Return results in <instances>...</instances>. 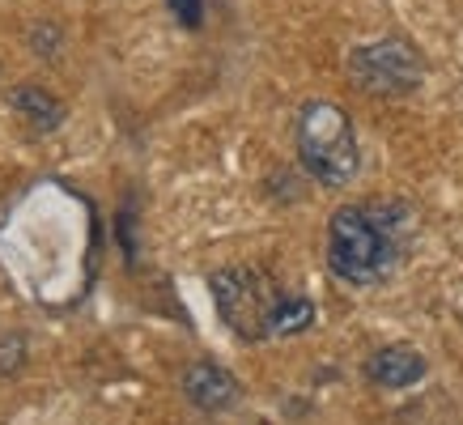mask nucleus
I'll list each match as a JSON object with an SVG mask.
<instances>
[{"label":"nucleus","instance_id":"obj_1","mask_svg":"<svg viewBox=\"0 0 463 425\" xmlns=\"http://www.w3.org/2000/svg\"><path fill=\"white\" fill-rule=\"evenodd\" d=\"M327 234V264L340 281L349 285H379L395 264V230L374 209H345L332 212Z\"/></svg>","mask_w":463,"mask_h":425},{"label":"nucleus","instance_id":"obj_2","mask_svg":"<svg viewBox=\"0 0 463 425\" xmlns=\"http://www.w3.org/2000/svg\"><path fill=\"white\" fill-rule=\"evenodd\" d=\"M298 157L327 187H345L357 175V137L336 102H307L298 115Z\"/></svg>","mask_w":463,"mask_h":425},{"label":"nucleus","instance_id":"obj_3","mask_svg":"<svg viewBox=\"0 0 463 425\" xmlns=\"http://www.w3.org/2000/svg\"><path fill=\"white\" fill-rule=\"evenodd\" d=\"M213 298H217V311L222 319L239 336L260 340L268 336V324H272V311L281 302V289H272L264 272L255 269H222L213 272Z\"/></svg>","mask_w":463,"mask_h":425},{"label":"nucleus","instance_id":"obj_4","mask_svg":"<svg viewBox=\"0 0 463 425\" xmlns=\"http://www.w3.org/2000/svg\"><path fill=\"white\" fill-rule=\"evenodd\" d=\"M353 77L370 94H408V90H417V81H421V64H417V52L408 42L387 39V42L353 52Z\"/></svg>","mask_w":463,"mask_h":425},{"label":"nucleus","instance_id":"obj_5","mask_svg":"<svg viewBox=\"0 0 463 425\" xmlns=\"http://www.w3.org/2000/svg\"><path fill=\"white\" fill-rule=\"evenodd\" d=\"M183 392H187V400H196L200 409L217 412L239 400V382L230 379L222 366H213V362H196L187 370V379H183Z\"/></svg>","mask_w":463,"mask_h":425},{"label":"nucleus","instance_id":"obj_6","mask_svg":"<svg viewBox=\"0 0 463 425\" xmlns=\"http://www.w3.org/2000/svg\"><path fill=\"white\" fill-rule=\"evenodd\" d=\"M370 379L379 382V387H412V382L425 379V357L417 349H404V345H392V349H379V354L370 357Z\"/></svg>","mask_w":463,"mask_h":425},{"label":"nucleus","instance_id":"obj_7","mask_svg":"<svg viewBox=\"0 0 463 425\" xmlns=\"http://www.w3.org/2000/svg\"><path fill=\"white\" fill-rule=\"evenodd\" d=\"M315 324V307H310V298L302 294H281L277 302V311H272V324H268V336H294L302 327Z\"/></svg>","mask_w":463,"mask_h":425},{"label":"nucleus","instance_id":"obj_8","mask_svg":"<svg viewBox=\"0 0 463 425\" xmlns=\"http://www.w3.org/2000/svg\"><path fill=\"white\" fill-rule=\"evenodd\" d=\"M14 107H17V111H26V115H30V124H39L43 132L60 124V107H56L52 99H47L43 90H30V85H22V90L14 94Z\"/></svg>","mask_w":463,"mask_h":425},{"label":"nucleus","instance_id":"obj_9","mask_svg":"<svg viewBox=\"0 0 463 425\" xmlns=\"http://www.w3.org/2000/svg\"><path fill=\"white\" fill-rule=\"evenodd\" d=\"M170 14L179 17V26L196 30L204 22V0H170Z\"/></svg>","mask_w":463,"mask_h":425}]
</instances>
